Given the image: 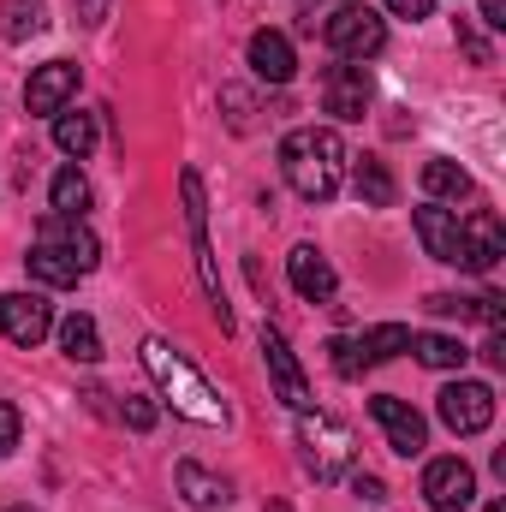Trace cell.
<instances>
[{
    "mask_svg": "<svg viewBox=\"0 0 506 512\" xmlns=\"http://www.w3.org/2000/svg\"><path fill=\"white\" fill-rule=\"evenodd\" d=\"M346 143H340V131L334 126H298L286 131V143H280V173H286V185L304 197V203H328L340 185H346Z\"/></svg>",
    "mask_w": 506,
    "mask_h": 512,
    "instance_id": "1",
    "label": "cell"
},
{
    "mask_svg": "<svg viewBox=\"0 0 506 512\" xmlns=\"http://www.w3.org/2000/svg\"><path fill=\"white\" fill-rule=\"evenodd\" d=\"M143 370L155 376V387L167 393V405L179 411V417H191V423H227V405H221V393L203 382L197 370H191V358L185 352H173L167 340H143Z\"/></svg>",
    "mask_w": 506,
    "mask_h": 512,
    "instance_id": "2",
    "label": "cell"
},
{
    "mask_svg": "<svg viewBox=\"0 0 506 512\" xmlns=\"http://www.w3.org/2000/svg\"><path fill=\"white\" fill-rule=\"evenodd\" d=\"M298 447H304V471L316 477V483H334V477H346L352 465H358V441H352V429L340 423V417H298Z\"/></svg>",
    "mask_w": 506,
    "mask_h": 512,
    "instance_id": "3",
    "label": "cell"
},
{
    "mask_svg": "<svg viewBox=\"0 0 506 512\" xmlns=\"http://www.w3.org/2000/svg\"><path fill=\"white\" fill-rule=\"evenodd\" d=\"M322 42H328L340 60H370V54L387 48V24H381L376 6L346 0V6H334V12L322 18Z\"/></svg>",
    "mask_w": 506,
    "mask_h": 512,
    "instance_id": "4",
    "label": "cell"
},
{
    "mask_svg": "<svg viewBox=\"0 0 506 512\" xmlns=\"http://www.w3.org/2000/svg\"><path fill=\"white\" fill-rule=\"evenodd\" d=\"M411 346V328L405 322H381L370 334H358V340H328V352H334V376H346V382H358L364 370H376L387 358H399Z\"/></svg>",
    "mask_w": 506,
    "mask_h": 512,
    "instance_id": "5",
    "label": "cell"
},
{
    "mask_svg": "<svg viewBox=\"0 0 506 512\" xmlns=\"http://www.w3.org/2000/svg\"><path fill=\"white\" fill-rule=\"evenodd\" d=\"M370 96H376V84H370V66L364 60H340V66L322 72V108L334 120H364L370 114Z\"/></svg>",
    "mask_w": 506,
    "mask_h": 512,
    "instance_id": "6",
    "label": "cell"
},
{
    "mask_svg": "<svg viewBox=\"0 0 506 512\" xmlns=\"http://www.w3.org/2000/svg\"><path fill=\"white\" fill-rule=\"evenodd\" d=\"M0 334L12 346H42L54 334V304L42 292H6L0 298Z\"/></svg>",
    "mask_w": 506,
    "mask_h": 512,
    "instance_id": "7",
    "label": "cell"
},
{
    "mask_svg": "<svg viewBox=\"0 0 506 512\" xmlns=\"http://www.w3.org/2000/svg\"><path fill=\"white\" fill-rule=\"evenodd\" d=\"M441 423L453 435H483L495 423V387L489 382H453L441 387Z\"/></svg>",
    "mask_w": 506,
    "mask_h": 512,
    "instance_id": "8",
    "label": "cell"
},
{
    "mask_svg": "<svg viewBox=\"0 0 506 512\" xmlns=\"http://www.w3.org/2000/svg\"><path fill=\"white\" fill-rule=\"evenodd\" d=\"M423 501L429 512H465L477 501V471L465 459H429L423 471Z\"/></svg>",
    "mask_w": 506,
    "mask_h": 512,
    "instance_id": "9",
    "label": "cell"
},
{
    "mask_svg": "<svg viewBox=\"0 0 506 512\" xmlns=\"http://www.w3.org/2000/svg\"><path fill=\"white\" fill-rule=\"evenodd\" d=\"M370 411H376V423H381V435H387V447L399 453V459H417L423 447H429V423L405 405V399H393V393H376L370 399Z\"/></svg>",
    "mask_w": 506,
    "mask_h": 512,
    "instance_id": "10",
    "label": "cell"
},
{
    "mask_svg": "<svg viewBox=\"0 0 506 512\" xmlns=\"http://www.w3.org/2000/svg\"><path fill=\"white\" fill-rule=\"evenodd\" d=\"M262 358H268L274 393H280L292 411H310V405H316V393H310V382H304V370H298V358H292V346H286L280 328H262Z\"/></svg>",
    "mask_w": 506,
    "mask_h": 512,
    "instance_id": "11",
    "label": "cell"
},
{
    "mask_svg": "<svg viewBox=\"0 0 506 512\" xmlns=\"http://www.w3.org/2000/svg\"><path fill=\"white\" fill-rule=\"evenodd\" d=\"M72 96H78V66H72V60H48V66H36L30 84H24V108H30V114H60Z\"/></svg>",
    "mask_w": 506,
    "mask_h": 512,
    "instance_id": "12",
    "label": "cell"
},
{
    "mask_svg": "<svg viewBox=\"0 0 506 512\" xmlns=\"http://www.w3.org/2000/svg\"><path fill=\"white\" fill-rule=\"evenodd\" d=\"M286 280H292V292H298V298H310V304H328V298L340 292L334 262L316 251V245H298V251L286 256Z\"/></svg>",
    "mask_w": 506,
    "mask_h": 512,
    "instance_id": "13",
    "label": "cell"
},
{
    "mask_svg": "<svg viewBox=\"0 0 506 512\" xmlns=\"http://www.w3.org/2000/svg\"><path fill=\"white\" fill-rule=\"evenodd\" d=\"M411 221H417V239H423V251L435 256V262H453V268L465 262V227H459L453 209H435V203H429V209H417Z\"/></svg>",
    "mask_w": 506,
    "mask_h": 512,
    "instance_id": "14",
    "label": "cell"
},
{
    "mask_svg": "<svg viewBox=\"0 0 506 512\" xmlns=\"http://www.w3.org/2000/svg\"><path fill=\"white\" fill-rule=\"evenodd\" d=\"M459 227H465V262H459V268H471V274H489V268L506 256L501 221H495L489 209H477V215H471V221H459Z\"/></svg>",
    "mask_w": 506,
    "mask_h": 512,
    "instance_id": "15",
    "label": "cell"
},
{
    "mask_svg": "<svg viewBox=\"0 0 506 512\" xmlns=\"http://www.w3.org/2000/svg\"><path fill=\"white\" fill-rule=\"evenodd\" d=\"M251 72L262 78V84H292L298 54H292V42H286L280 30H256L251 36Z\"/></svg>",
    "mask_w": 506,
    "mask_h": 512,
    "instance_id": "16",
    "label": "cell"
},
{
    "mask_svg": "<svg viewBox=\"0 0 506 512\" xmlns=\"http://www.w3.org/2000/svg\"><path fill=\"white\" fill-rule=\"evenodd\" d=\"M173 483H179V495H185L197 512H215V507H227V501H233V483H227V477H215V471H203L197 459H179Z\"/></svg>",
    "mask_w": 506,
    "mask_h": 512,
    "instance_id": "17",
    "label": "cell"
},
{
    "mask_svg": "<svg viewBox=\"0 0 506 512\" xmlns=\"http://www.w3.org/2000/svg\"><path fill=\"white\" fill-rule=\"evenodd\" d=\"M42 239L66 245V251H72V262H78V274H96L102 245H96V233H90L84 221H72V215H48V221H42Z\"/></svg>",
    "mask_w": 506,
    "mask_h": 512,
    "instance_id": "18",
    "label": "cell"
},
{
    "mask_svg": "<svg viewBox=\"0 0 506 512\" xmlns=\"http://www.w3.org/2000/svg\"><path fill=\"white\" fill-rule=\"evenodd\" d=\"M24 262H30V274H36L42 286H78V280H84V274H78V262H72V251H66V245H54V239H36Z\"/></svg>",
    "mask_w": 506,
    "mask_h": 512,
    "instance_id": "19",
    "label": "cell"
},
{
    "mask_svg": "<svg viewBox=\"0 0 506 512\" xmlns=\"http://www.w3.org/2000/svg\"><path fill=\"white\" fill-rule=\"evenodd\" d=\"M48 30V0H0V36L6 42H30Z\"/></svg>",
    "mask_w": 506,
    "mask_h": 512,
    "instance_id": "20",
    "label": "cell"
},
{
    "mask_svg": "<svg viewBox=\"0 0 506 512\" xmlns=\"http://www.w3.org/2000/svg\"><path fill=\"white\" fill-rule=\"evenodd\" d=\"M423 191H429V197H447V203H459V197H471V173H465L459 161L435 155V161H423Z\"/></svg>",
    "mask_w": 506,
    "mask_h": 512,
    "instance_id": "21",
    "label": "cell"
},
{
    "mask_svg": "<svg viewBox=\"0 0 506 512\" xmlns=\"http://www.w3.org/2000/svg\"><path fill=\"white\" fill-rule=\"evenodd\" d=\"M54 143H60L72 161H84V155L96 149V114H72V108H60V114H54Z\"/></svg>",
    "mask_w": 506,
    "mask_h": 512,
    "instance_id": "22",
    "label": "cell"
},
{
    "mask_svg": "<svg viewBox=\"0 0 506 512\" xmlns=\"http://www.w3.org/2000/svg\"><path fill=\"white\" fill-rule=\"evenodd\" d=\"M48 203H54V215H72V221H78V215L90 209V179H84L78 167H60L54 185H48Z\"/></svg>",
    "mask_w": 506,
    "mask_h": 512,
    "instance_id": "23",
    "label": "cell"
},
{
    "mask_svg": "<svg viewBox=\"0 0 506 512\" xmlns=\"http://www.w3.org/2000/svg\"><path fill=\"white\" fill-rule=\"evenodd\" d=\"M60 352H66L72 364H96V358H102L96 322H90V316H66V322H60Z\"/></svg>",
    "mask_w": 506,
    "mask_h": 512,
    "instance_id": "24",
    "label": "cell"
},
{
    "mask_svg": "<svg viewBox=\"0 0 506 512\" xmlns=\"http://www.w3.org/2000/svg\"><path fill=\"white\" fill-rule=\"evenodd\" d=\"M405 352H417V364H429V370H465V346L459 340H447V334H411V346Z\"/></svg>",
    "mask_w": 506,
    "mask_h": 512,
    "instance_id": "25",
    "label": "cell"
},
{
    "mask_svg": "<svg viewBox=\"0 0 506 512\" xmlns=\"http://www.w3.org/2000/svg\"><path fill=\"white\" fill-rule=\"evenodd\" d=\"M352 185H358V197H364L370 209H387V203H393V173H387L381 161H370V155L352 167Z\"/></svg>",
    "mask_w": 506,
    "mask_h": 512,
    "instance_id": "26",
    "label": "cell"
},
{
    "mask_svg": "<svg viewBox=\"0 0 506 512\" xmlns=\"http://www.w3.org/2000/svg\"><path fill=\"white\" fill-rule=\"evenodd\" d=\"M221 108H227V126H233V131H251V120H256L251 90H239V84H221Z\"/></svg>",
    "mask_w": 506,
    "mask_h": 512,
    "instance_id": "27",
    "label": "cell"
},
{
    "mask_svg": "<svg viewBox=\"0 0 506 512\" xmlns=\"http://www.w3.org/2000/svg\"><path fill=\"white\" fill-rule=\"evenodd\" d=\"M465 316L483 322V328H501L506 322V298L501 292H477V298H465Z\"/></svg>",
    "mask_w": 506,
    "mask_h": 512,
    "instance_id": "28",
    "label": "cell"
},
{
    "mask_svg": "<svg viewBox=\"0 0 506 512\" xmlns=\"http://www.w3.org/2000/svg\"><path fill=\"white\" fill-rule=\"evenodd\" d=\"M18 435H24V417H18V405H12V399H0V459L18 447Z\"/></svg>",
    "mask_w": 506,
    "mask_h": 512,
    "instance_id": "29",
    "label": "cell"
},
{
    "mask_svg": "<svg viewBox=\"0 0 506 512\" xmlns=\"http://www.w3.org/2000/svg\"><path fill=\"white\" fill-rule=\"evenodd\" d=\"M352 495H358L364 507H381V501H387V489H381V477H370V471H352Z\"/></svg>",
    "mask_w": 506,
    "mask_h": 512,
    "instance_id": "30",
    "label": "cell"
},
{
    "mask_svg": "<svg viewBox=\"0 0 506 512\" xmlns=\"http://www.w3.org/2000/svg\"><path fill=\"white\" fill-rule=\"evenodd\" d=\"M459 48H465V54H471L477 66H489V60H495V48H489V42H483V36L471 30V24H459Z\"/></svg>",
    "mask_w": 506,
    "mask_h": 512,
    "instance_id": "31",
    "label": "cell"
},
{
    "mask_svg": "<svg viewBox=\"0 0 506 512\" xmlns=\"http://www.w3.org/2000/svg\"><path fill=\"white\" fill-rule=\"evenodd\" d=\"M381 6H387V12H393V18H411V24H417V18H429V12H435V0H381Z\"/></svg>",
    "mask_w": 506,
    "mask_h": 512,
    "instance_id": "32",
    "label": "cell"
},
{
    "mask_svg": "<svg viewBox=\"0 0 506 512\" xmlns=\"http://www.w3.org/2000/svg\"><path fill=\"white\" fill-rule=\"evenodd\" d=\"M126 423H131V429H155V405H149V399H131V393H126Z\"/></svg>",
    "mask_w": 506,
    "mask_h": 512,
    "instance_id": "33",
    "label": "cell"
},
{
    "mask_svg": "<svg viewBox=\"0 0 506 512\" xmlns=\"http://www.w3.org/2000/svg\"><path fill=\"white\" fill-rule=\"evenodd\" d=\"M108 6H114V0H78V24H90V30H96V24L108 18Z\"/></svg>",
    "mask_w": 506,
    "mask_h": 512,
    "instance_id": "34",
    "label": "cell"
},
{
    "mask_svg": "<svg viewBox=\"0 0 506 512\" xmlns=\"http://www.w3.org/2000/svg\"><path fill=\"white\" fill-rule=\"evenodd\" d=\"M483 358H489L495 370L506 364V334H501V328H489V346H483Z\"/></svg>",
    "mask_w": 506,
    "mask_h": 512,
    "instance_id": "35",
    "label": "cell"
},
{
    "mask_svg": "<svg viewBox=\"0 0 506 512\" xmlns=\"http://www.w3.org/2000/svg\"><path fill=\"white\" fill-rule=\"evenodd\" d=\"M483 24L489 30H506V0H483Z\"/></svg>",
    "mask_w": 506,
    "mask_h": 512,
    "instance_id": "36",
    "label": "cell"
},
{
    "mask_svg": "<svg viewBox=\"0 0 506 512\" xmlns=\"http://www.w3.org/2000/svg\"><path fill=\"white\" fill-rule=\"evenodd\" d=\"M262 512H292V507H286V501H268V507H262Z\"/></svg>",
    "mask_w": 506,
    "mask_h": 512,
    "instance_id": "37",
    "label": "cell"
},
{
    "mask_svg": "<svg viewBox=\"0 0 506 512\" xmlns=\"http://www.w3.org/2000/svg\"><path fill=\"white\" fill-rule=\"evenodd\" d=\"M483 512H506V507H501V501H489V507H483Z\"/></svg>",
    "mask_w": 506,
    "mask_h": 512,
    "instance_id": "38",
    "label": "cell"
},
{
    "mask_svg": "<svg viewBox=\"0 0 506 512\" xmlns=\"http://www.w3.org/2000/svg\"><path fill=\"white\" fill-rule=\"evenodd\" d=\"M6 512H36V507H6Z\"/></svg>",
    "mask_w": 506,
    "mask_h": 512,
    "instance_id": "39",
    "label": "cell"
}]
</instances>
